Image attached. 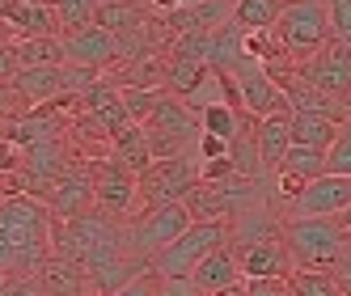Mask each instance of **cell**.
Here are the masks:
<instances>
[{
    "instance_id": "6da1fadb",
    "label": "cell",
    "mask_w": 351,
    "mask_h": 296,
    "mask_svg": "<svg viewBox=\"0 0 351 296\" xmlns=\"http://www.w3.org/2000/svg\"><path fill=\"white\" fill-rule=\"evenodd\" d=\"M51 225L56 216L34 195H9L0 204V275L21 280L38 275V267L51 258Z\"/></svg>"
},
{
    "instance_id": "7a4b0ae2",
    "label": "cell",
    "mask_w": 351,
    "mask_h": 296,
    "mask_svg": "<svg viewBox=\"0 0 351 296\" xmlns=\"http://www.w3.org/2000/svg\"><path fill=\"white\" fill-rule=\"evenodd\" d=\"M51 250L72 258V262H81L85 271H93L102 262L132 254V245H128V229H119L114 216L89 208L72 220H56L51 225Z\"/></svg>"
},
{
    "instance_id": "3957f363",
    "label": "cell",
    "mask_w": 351,
    "mask_h": 296,
    "mask_svg": "<svg viewBox=\"0 0 351 296\" xmlns=\"http://www.w3.org/2000/svg\"><path fill=\"white\" fill-rule=\"evenodd\" d=\"M292 267L296 271H330L343 258V250L351 245V233L339 225V220H326V216H284V237Z\"/></svg>"
},
{
    "instance_id": "277c9868",
    "label": "cell",
    "mask_w": 351,
    "mask_h": 296,
    "mask_svg": "<svg viewBox=\"0 0 351 296\" xmlns=\"http://www.w3.org/2000/svg\"><path fill=\"white\" fill-rule=\"evenodd\" d=\"M330 38L335 30H330V5L326 0H292V5H284L280 21H275V42H280V51L292 64H305Z\"/></svg>"
},
{
    "instance_id": "5b68a950",
    "label": "cell",
    "mask_w": 351,
    "mask_h": 296,
    "mask_svg": "<svg viewBox=\"0 0 351 296\" xmlns=\"http://www.w3.org/2000/svg\"><path fill=\"white\" fill-rule=\"evenodd\" d=\"M233 241V229L229 220H199V225H191L178 241L169 245V250H161L153 258V271L161 280H191L195 267L204 262L212 250H220V245Z\"/></svg>"
},
{
    "instance_id": "8992f818",
    "label": "cell",
    "mask_w": 351,
    "mask_h": 296,
    "mask_svg": "<svg viewBox=\"0 0 351 296\" xmlns=\"http://www.w3.org/2000/svg\"><path fill=\"white\" fill-rule=\"evenodd\" d=\"M140 127H144L148 144H153V157H157V161H165V157H186V148L199 144V136H204V123H199V114H195L186 102H178L173 93L161 97L157 110L148 114Z\"/></svg>"
},
{
    "instance_id": "52a82bcc",
    "label": "cell",
    "mask_w": 351,
    "mask_h": 296,
    "mask_svg": "<svg viewBox=\"0 0 351 296\" xmlns=\"http://www.w3.org/2000/svg\"><path fill=\"white\" fill-rule=\"evenodd\" d=\"M254 204H258V182L241 178V174L224 178V182H199L186 195V212L195 216V225L199 220H233Z\"/></svg>"
},
{
    "instance_id": "ba28073f",
    "label": "cell",
    "mask_w": 351,
    "mask_h": 296,
    "mask_svg": "<svg viewBox=\"0 0 351 296\" xmlns=\"http://www.w3.org/2000/svg\"><path fill=\"white\" fill-rule=\"evenodd\" d=\"M195 225V216L186 212V204H169V208H148L132 220V229H128V245H132V254L148 258L153 262L161 250H169L173 241H178L186 229Z\"/></svg>"
},
{
    "instance_id": "9c48e42d",
    "label": "cell",
    "mask_w": 351,
    "mask_h": 296,
    "mask_svg": "<svg viewBox=\"0 0 351 296\" xmlns=\"http://www.w3.org/2000/svg\"><path fill=\"white\" fill-rule=\"evenodd\" d=\"M136 182H140L144 212L148 208H169V204H186V195L199 186V169H195L191 157H165V161L148 165Z\"/></svg>"
},
{
    "instance_id": "30bf717a",
    "label": "cell",
    "mask_w": 351,
    "mask_h": 296,
    "mask_svg": "<svg viewBox=\"0 0 351 296\" xmlns=\"http://www.w3.org/2000/svg\"><path fill=\"white\" fill-rule=\"evenodd\" d=\"M89 169H93V208L97 212H106V216H114V220H123V216H140L144 212V204H140V182H136V174H128L114 157H89Z\"/></svg>"
},
{
    "instance_id": "8fae6325",
    "label": "cell",
    "mask_w": 351,
    "mask_h": 296,
    "mask_svg": "<svg viewBox=\"0 0 351 296\" xmlns=\"http://www.w3.org/2000/svg\"><path fill=\"white\" fill-rule=\"evenodd\" d=\"M296 77L317 85L322 93L339 97V102H347V97H351V47L330 38L317 56H309L305 64H296Z\"/></svg>"
},
{
    "instance_id": "7c38bea8",
    "label": "cell",
    "mask_w": 351,
    "mask_h": 296,
    "mask_svg": "<svg viewBox=\"0 0 351 296\" xmlns=\"http://www.w3.org/2000/svg\"><path fill=\"white\" fill-rule=\"evenodd\" d=\"M233 81H237V89H241V106H245V114L254 119V123H263V119H271V114H292L284 85L275 81L267 68L245 64Z\"/></svg>"
},
{
    "instance_id": "4fadbf2b",
    "label": "cell",
    "mask_w": 351,
    "mask_h": 296,
    "mask_svg": "<svg viewBox=\"0 0 351 296\" xmlns=\"http://www.w3.org/2000/svg\"><path fill=\"white\" fill-rule=\"evenodd\" d=\"M43 204L51 208L56 220H72V216L89 212L93 208V169H89V161H77L68 174H60L43 190Z\"/></svg>"
},
{
    "instance_id": "5bb4252c",
    "label": "cell",
    "mask_w": 351,
    "mask_h": 296,
    "mask_svg": "<svg viewBox=\"0 0 351 296\" xmlns=\"http://www.w3.org/2000/svg\"><path fill=\"white\" fill-rule=\"evenodd\" d=\"M64 56H68V64H77V68L102 72V68H114L123 60V42L93 21V26H85L77 34H64Z\"/></svg>"
},
{
    "instance_id": "9a60e30c",
    "label": "cell",
    "mask_w": 351,
    "mask_h": 296,
    "mask_svg": "<svg viewBox=\"0 0 351 296\" xmlns=\"http://www.w3.org/2000/svg\"><path fill=\"white\" fill-rule=\"evenodd\" d=\"M347 208H351V178H343V174H322L292 204V216H326V220H339Z\"/></svg>"
},
{
    "instance_id": "2e32d148",
    "label": "cell",
    "mask_w": 351,
    "mask_h": 296,
    "mask_svg": "<svg viewBox=\"0 0 351 296\" xmlns=\"http://www.w3.org/2000/svg\"><path fill=\"white\" fill-rule=\"evenodd\" d=\"M5 26L17 38H64V21L51 0H5Z\"/></svg>"
},
{
    "instance_id": "e0dca14e",
    "label": "cell",
    "mask_w": 351,
    "mask_h": 296,
    "mask_svg": "<svg viewBox=\"0 0 351 296\" xmlns=\"http://www.w3.org/2000/svg\"><path fill=\"white\" fill-rule=\"evenodd\" d=\"M191 284L204 292V296H216V292H229V288H237V284H245V275H241V254H237V245L229 241V245H220V250H212L204 262L195 267V275H191Z\"/></svg>"
},
{
    "instance_id": "ac0fdd59",
    "label": "cell",
    "mask_w": 351,
    "mask_h": 296,
    "mask_svg": "<svg viewBox=\"0 0 351 296\" xmlns=\"http://www.w3.org/2000/svg\"><path fill=\"white\" fill-rule=\"evenodd\" d=\"M38 288H43V296H97L89 284V271L81 262L56 254V250L38 267Z\"/></svg>"
},
{
    "instance_id": "d6986e66",
    "label": "cell",
    "mask_w": 351,
    "mask_h": 296,
    "mask_svg": "<svg viewBox=\"0 0 351 296\" xmlns=\"http://www.w3.org/2000/svg\"><path fill=\"white\" fill-rule=\"evenodd\" d=\"M241 275L245 280H288L292 275V254L284 241H254V245H241Z\"/></svg>"
},
{
    "instance_id": "ffe728a7",
    "label": "cell",
    "mask_w": 351,
    "mask_h": 296,
    "mask_svg": "<svg viewBox=\"0 0 351 296\" xmlns=\"http://www.w3.org/2000/svg\"><path fill=\"white\" fill-rule=\"evenodd\" d=\"M233 17H237L233 0H204V5H191V9L169 13L165 21H169L173 34H216V30L229 26Z\"/></svg>"
},
{
    "instance_id": "44dd1931",
    "label": "cell",
    "mask_w": 351,
    "mask_h": 296,
    "mask_svg": "<svg viewBox=\"0 0 351 296\" xmlns=\"http://www.w3.org/2000/svg\"><path fill=\"white\" fill-rule=\"evenodd\" d=\"M93 21H97L102 30H110V34L123 42V56H132L136 38H140V34H144V26H148V17L132 5V0H97ZM132 60H136V56H132Z\"/></svg>"
},
{
    "instance_id": "7402d4cb",
    "label": "cell",
    "mask_w": 351,
    "mask_h": 296,
    "mask_svg": "<svg viewBox=\"0 0 351 296\" xmlns=\"http://www.w3.org/2000/svg\"><path fill=\"white\" fill-rule=\"evenodd\" d=\"M229 229H233V245L241 250V245H254V241H280L284 237V220L275 212H267L263 204H254V208H245L241 216H233Z\"/></svg>"
},
{
    "instance_id": "603a6c76",
    "label": "cell",
    "mask_w": 351,
    "mask_h": 296,
    "mask_svg": "<svg viewBox=\"0 0 351 296\" xmlns=\"http://www.w3.org/2000/svg\"><path fill=\"white\" fill-rule=\"evenodd\" d=\"M208 81H212V64L208 60H191V56H169L165 60V89L178 97V102L195 97Z\"/></svg>"
},
{
    "instance_id": "cb8c5ba5",
    "label": "cell",
    "mask_w": 351,
    "mask_h": 296,
    "mask_svg": "<svg viewBox=\"0 0 351 296\" xmlns=\"http://www.w3.org/2000/svg\"><path fill=\"white\" fill-rule=\"evenodd\" d=\"M254 144H258V157L263 169H280L288 148H292V114H271L254 127Z\"/></svg>"
},
{
    "instance_id": "d4e9b609",
    "label": "cell",
    "mask_w": 351,
    "mask_h": 296,
    "mask_svg": "<svg viewBox=\"0 0 351 296\" xmlns=\"http://www.w3.org/2000/svg\"><path fill=\"white\" fill-rule=\"evenodd\" d=\"M343 127L347 123L335 114H292V144H309V148H326L330 153Z\"/></svg>"
},
{
    "instance_id": "484cf974",
    "label": "cell",
    "mask_w": 351,
    "mask_h": 296,
    "mask_svg": "<svg viewBox=\"0 0 351 296\" xmlns=\"http://www.w3.org/2000/svg\"><path fill=\"white\" fill-rule=\"evenodd\" d=\"M110 157H114L123 169H128V174H136V178H140L144 169L157 161V157H153V144H148V136H144L140 123H136L132 132H123V136L110 144Z\"/></svg>"
},
{
    "instance_id": "4316f807",
    "label": "cell",
    "mask_w": 351,
    "mask_h": 296,
    "mask_svg": "<svg viewBox=\"0 0 351 296\" xmlns=\"http://www.w3.org/2000/svg\"><path fill=\"white\" fill-rule=\"evenodd\" d=\"M13 51H17L21 68H56V64H68L64 38H17Z\"/></svg>"
},
{
    "instance_id": "83f0119b",
    "label": "cell",
    "mask_w": 351,
    "mask_h": 296,
    "mask_svg": "<svg viewBox=\"0 0 351 296\" xmlns=\"http://www.w3.org/2000/svg\"><path fill=\"white\" fill-rule=\"evenodd\" d=\"M280 169L300 174L305 182H313V178H322V174H330V153H326V148H309V144H292Z\"/></svg>"
},
{
    "instance_id": "f1b7e54d",
    "label": "cell",
    "mask_w": 351,
    "mask_h": 296,
    "mask_svg": "<svg viewBox=\"0 0 351 296\" xmlns=\"http://www.w3.org/2000/svg\"><path fill=\"white\" fill-rule=\"evenodd\" d=\"M245 119L250 114H237L233 106H224V102H216V106H208L204 114H199V123H204L208 136H220V140H229V144L245 132Z\"/></svg>"
},
{
    "instance_id": "f546056e",
    "label": "cell",
    "mask_w": 351,
    "mask_h": 296,
    "mask_svg": "<svg viewBox=\"0 0 351 296\" xmlns=\"http://www.w3.org/2000/svg\"><path fill=\"white\" fill-rule=\"evenodd\" d=\"M284 5L280 0H241L237 5V26L241 30H275V21H280Z\"/></svg>"
},
{
    "instance_id": "4dcf8cb0",
    "label": "cell",
    "mask_w": 351,
    "mask_h": 296,
    "mask_svg": "<svg viewBox=\"0 0 351 296\" xmlns=\"http://www.w3.org/2000/svg\"><path fill=\"white\" fill-rule=\"evenodd\" d=\"M292 296H343L330 271H292Z\"/></svg>"
},
{
    "instance_id": "1f68e13d",
    "label": "cell",
    "mask_w": 351,
    "mask_h": 296,
    "mask_svg": "<svg viewBox=\"0 0 351 296\" xmlns=\"http://www.w3.org/2000/svg\"><path fill=\"white\" fill-rule=\"evenodd\" d=\"M60 9V21H64V34H77L85 26H93V13H97V0H51Z\"/></svg>"
},
{
    "instance_id": "d6a6232c",
    "label": "cell",
    "mask_w": 351,
    "mask_h": 296,
    "mask_svg": "<svg viewBox=\"0 0 351 296\" xmlns=\"http://www.w3.org/2000/svg\"><path fill=\"white\" fill-rule=\"evenodd\" d=\"M305 178H300V174H288V169H275V199H284L288 208L300 199V195H305Z\"/></svg>"
},
{
    "instance_id": "836d02e7",
    "label": "cell",
    "mask_w": 351,
    "mask_h": 296,
    "mask_svg": "<svg viewBox=\"0 0 351 296\" xmlns=\"http://www.w3.org/2000/svg\"><path fill=\"white\" fill-rule=\"evenodd\" d=\"M330 174L351 178V123L339 132V140H335V148H330Z\"/></svg>"
},
{
    "instance_id": "e575fe53",
    "label": "cell",
    "mask_w": 351,
    "mask_h": 296,
    "mask_svg": "<svg viewBox=\"0 0 351 296\" xmlns=\"http://www.w3.org/2000/svg\"><path fill=\"white\" fill-rule=\"evenodd\" d=\"M326 5H330V30H335V38L351 47V0H326Z\"/></svg>"
},
{
    "instance_id": "d590c367",
    "label": "cell",
    "mask_w": 351,
    "mask_h": 296,
    "mask_svg": "<svg viewBox=\"0 0 351 296\" xmlns=\"http://www.w3.org/2000/svg\"><path fill=\"white\" fill-rule=\"evenodd\" d=\"M157 292H161V275L157 271H144V275H136L128 288H119L110 296H157Z\"/></svg>"
},
{
    "instance_id": "8d00e7d4",
    "label": "cell",
    "mask_w": 351,
    "mask_h": 296,
    "mask_svg": "<svg viewBox=\"0 0 351 296\" xmlns=\"http://www.w3.org/2000/svg\"><path fill=\"white\" fill-rule=\"evenodd\" d=\"M245 296H292V275L288 280H245Z\"/></svg>"
},
{
    "instance_id": "74e56055",
    "label": "cell",
    "mask_w": 351,
    "mask_h": 296,
    "mask_svg": "<svg viewBox=\"0 0 351 296\" xmlns=\"http://www.w3.org/2000/svg\"><path fill=\"white\" fill-rule=\"evenodd\" d=\"M229 140H220V136H199V144H195V153H199V165H204V161H220V157H229Z\"/></svg>"
},
{
    "instance_id": "f35d334b",
    "label": "cell",
    "mask_w": 351,
    "mask_h": 296,
    "mask_svg": "<svg viewBox=\"0 0 351 296\" xmlns=\"http://www.w3.org/2000/svg\"><path fill=\"white\" fill-rule=\"evenodd\" d=\"M21 161H26V153L9 140V136H0V174H21Z\"/></svg>"
},
{
    "instance_id": "ab89813d",
    "label": "cell",
    "mask_w": 351,
    "mask_h": 296,
    "mask_svg": "<svg viewBox=\"0 0 351 296\" xmlns=\"http://www.w3.org/2000/svg\"><path fill=\"white\" fill-rule=\"evenodd\" d=\"M335 280H339L343 296H351V245L343 250V258H339V267H335Z\"/></svg>"
},
{
    "instance_id": "60d3db41",
    "label": "cell",
    "mask_w": 351,
    "mask_h": 296,
    "mask_svg": "<svg viewBox=\"0 0 351 296\" xmlns=\"http://www.w3.org/2000/svg\"><path fill=\"white\" fill-rule=\"evenodd\" d=\"M144 5H153V9H161L165 17H169V13H178V9H182V5H178V0H144Z\"/></svg>"
},
{
    "instance_id": "b9f144b4",
    "label": "cell",
    "mask_w": 351,
    "mask_h": 296,
    "mask_svg": "<svg viewBox=\"0 0 351 296\" xmlns=\"http://www.w3.org/2000/svg\"><path fill=\"white\" fill-rule=\"evenodd\" d=\"M9 195H17V190H13V178H9V174H0V204H5Z\"/></svg>"
},
{
    "instance_id": "7bdbcfd3",
    "label": "cell",
    "mask_w": 351,
    "mask_h": 296,
    "mask_svg": "<svg viewBox=\"0 0 351 296\" xmlns=\"http://www.w3.org/2000/svg\"><path fill=\"white\" fill-rule=\"evenodd\" d=\"M216 296H245V284H237V288H229V292H216Z\"/></svg>"
},
{
    "instance_id": "ee69618b",
    "label": "cell",
    "mask_w": 351,
    "mask_h": 296,
    "mask_svg": "<svg viewBox=\"0 0 351 296\" xmlns=\"http://www.w3.org/2000/svg\"><path fill=\"white\" fill-rule=\"evenodd\" d=\"M339 225H343V229H347V233H351V208H347V212H343V216H339Z\"/></svg>"
},
{
    "instance_id": "f6af8a7d",
    "label": "cell",
    "mask_w": 351,
    "mask_h": 296,
    "mask_svg": "<svg viewBox=\"0 0 351 296\" xmlns=\"http://www.w3.org/2000/svg\"><path fill=\"white\" fill-rule=\"evenodd\" d=\"M178 5H182V9H191V5H204V0H178Z\"/></svg>"
},
{
    "instance_id": "bcb514c9",
    "label": "cell",
    "mask_w": 351,
    "mask_h": 296,
    "mask_svg": "<svg viewBox=\"0 0 351 296\" xmlns=\"http://www.w3.org/2000/svg\"><path fill=\"white\" fill-rule=\"evenodd\" d=\"M280 5H292V0H280Z\"/></svg>"
},
{
    "instance_id": "7dc6e473",
    "label": "cell",
    "mask_w": 351,
    "mask_h": 296,
    "mask_svg": "<svg viewBox=\"0 0 351 296\" xmlns=\"http://www.w3.org/2000/svg\"><path fill=\"white\" fill-rule=\"evenodd\" d=\"M347 110H351V97H347Z\"/></svg>"
},
{
    "instance_id": "c3c4849f",
    "label": "cell",
    "mask_w": 351,
    "mask_h": 296,
    "mask_svg": "<svg viewBox=\"0 0 351 296\" xmlns=\"http://www.w3.org/2000/svg\"><path fill=\"white\" fill-rule=\"evenodd\" d=\"M233 5H241V0H233Z\"/></svg>"
}]
</instances>
